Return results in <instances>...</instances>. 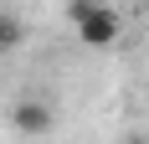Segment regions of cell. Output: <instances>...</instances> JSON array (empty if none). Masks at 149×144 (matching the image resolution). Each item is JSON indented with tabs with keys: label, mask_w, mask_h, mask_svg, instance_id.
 Segmentation results:
<instances>
[{
	"label": "cell",
	"mask_w": 149,
	"mask_h": 144,
	"mask_svg": "<svg viewBox=\"0 0 149 144\" xmlns=\"http://www.w3.org/2000/svg\"><path fill=\"white\" fill-rule=\"evenodd\" d=\"M93 10H98L93 0H72V5H67V15H72V26H82V21H88Z\"/></svg>",
	"instance_id": "cell-4"
},
{
	"label": "cell",
	"mask_w": 149,
	"mask_h": 144,
	"mask_svg": "<svg viewBox=\"0 0 149 144\" xmlns=\"http://www.w3.org/2000/svg\"><path fill=\"white\" fill-rule=\"evenodd\" d=\"M10 124H15L21 134H46L52 124H57V113H52V103H46V98H15Z\"/></svg>",
	"instance_id": "cell-1"
},
{
	"label": "cell",
	"mask_w": 149,
	"mask_h": 144,
	"mask_svg": "<svg viewBox=\"0 0 149 144\" xmlns=\"http://www.w3.org/2000/svg\"><path fill=\"white\" fill-rule=\"evenodd\" d=\"M21 36H26V26L15 21L10 10H0V52H10V46H21Z\"/></svg>",
	"instance_id": "cell-3"
},
{
	"label": "cell",
	"mask_w": 149,
	"mask_h": 144,
	"mask_svg": "<svg viewBox=\"0 0 149 144\" xmlns=\"http://www.w3.org/2000/svg\"><path fill=\"white\" fill-rule=\"evenodd\" d=\"M77 41H82V46H113V41H118V10L98 5V10L77 26Z\"/></svg>",
	"instance_id": "cell-2"
}]
</instances>
